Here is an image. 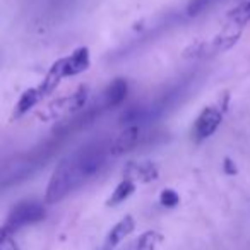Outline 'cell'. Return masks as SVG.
<instances>
[{"label": "cell", "mask_w": 250, "mask_h": 250, "mask_svg": "<svg viewBox=\"0 0 250 250\" xmlns=\"http://www.w3.org/2000/svg\"><path fill=\"white\" fill-rule=\"evenodd\" d=\"M110 149L104 144L81 147L70 156L63 158L59 167L53 170L50 182L46 185L45 202L55 204L65 199L70 192L83 187L86 182L96 177L106 165Z\"/></svg>", "instance_id": "1"}, {"label": "cell", "mask_w": 250, "mask_h": 250, "mask_svg": "<svg viewBox=\"0 0 250 250\" xmlns=\"http://www.w3.org/2000/svg\"><path fill=\"white\" fill-rule=\"evenodd\" d=\"M45 216H46V211L42 202L22 201L11 209L7 219L4 221V225L0 226V235L14 236L19 229H22L24 226L40 223L42 219H45Z\"/></svg>", "instance_id": "2"}, {"label": "cell", "mask_w": 250, "mask_h": 250, "mask_svg": "<svg viewBox=\"0 0 250 250\" xmlns=\"http://www.w3.org/2000/svg\"><path fill=\"white\" fill-rule=\"evenodd\" d=\"M87 98H89V87L81 86L72 94H67V96L59 98V100L46 104L45 110L40 113V118L46 122H55L62 117H67V115H76L86 108Z\"/></svg>", "instance_id": "3"}, {"label": "cell", "mask_w": 250, "mask_h": 250, "mask_svg": "<svg viewBox=\"0 0 250 250\" xmlns=\"http://www.w3.org/2000/svg\"><path fill=\"white\" fill-rule=\"evenodd\" d=\"M223 108L219 106H206L197 115L194 125H192V141L202 143L209 139L212 134L218 130V127L223 122Z\"/></svg>", "instance_id": "4"}, {"label": "cell", "mask_w": 250, "mask_h": 250, "mask_svg": "<svg viewBox=\"0 0 250 250\" xmlns=\"http://www.w3.org/2000/svg\"><path fill=\"white\" fill-rule=\"evenodd\" d=\"M127 94H129V83L125 79H122V77H117L101 93L100 100L96 101V108L100 111H104V110H110V108L120 106L125 101V98H127Z\"/></svg>", "instance_id": "5"}, {"label": "cell", "mask_w": 250, "mask_h": 250, "mask_svg": "<svg viewBox=\"0 0 250 250\" xmlns=\"http://www.w3.org/2000/svg\"><path fill=\"white\" fill-rule=\"evenodd\" d=\"M59 62H60V67H62L63 76L65 77L79 76V74L86 72L91 65L89 48H87V46H79V48L74 50L69 57L59 59Z\"/></svg>", "instance_id": "6"}, {"label": "cell", "mask_w": 250, "mask_h": 250, "mask_svg": "<svg viewBox=\"0 0 250 250\" xmlns=\"http://www.w3.org/2000/svg\"><path fill=\"white\" fill-rule=\"evenodd\" d=\"M143 139V130H141V125H130V127H125V130H122L117 136V139L108 146L110 149V156H120L132 151L137 144Z\"/></svg>", "instance_id": "7"}, {"label": "cell", "mask_w": 250, "mask_h": 250, "mask_svg": "<svg viewBox=\"0 0 250 250\" xmlns=\"http://www.w3.org/2000/svg\"><path fill=\"white\" fill-rule=\"evenodd\" d=\"M160 170H158L156 163L153 161H129L124 168V178H129L132 182H153L158 178Z\"/></svg>", "instance_id": "8"}, {"label": "cell", "mask_w": 250, "mask_h": 250, "mask_svg": "<svg viewBox=\"0 0 250 250\" xmlns=\"http://www.w3.org/2000/svg\"><path fill=\"white\" fill-rule=\"evenodd\" d=\"M136 229V219L132 218L130 214L124 216L113 228L108 231L106 238H104V250H113L124 242L130 233Z\"/></svg>", "instance_id": "9"}, {"label": "cell", "mask_w": 250, "mask_h": 250, "mask_svg": "<svg viewBox=\"0 0 250 250\" xmlns=\"http://www.w3.org/2000/svg\"><path fill=\"white\" fill-rule=\"evenodd\" d=\"M40 101H43V96L40 94L38 87H29V89H26L24 93L19 96L18 103H16L14 111H12V118L24 117V115L28 113L31 108H35Z\"/></svg>", "instance_id": "10"}, {"label": "cell", "mask_w": 250, "mask_h": 250, "mask_svg": "<svg viewBox=\"0 0 250 250\" xmlns=\"http://www.w3.org/2000/svg\"><path fill=\"white\" fill-rule=\"evenodd\" d=\"M161 242H163V235L151 229V231H144L122 250H156Z\"/></svg>", "instance_id": "11"}, {"label": "cell", "mask_w": 250, "mask_h": 250, "mask_svg": "<svg viewBox=\"0 0 250 250\" xmlns=\"http://www.w3.org/2000/svg\"><path fill=\"white\" fill-rule=\"evenodd\" d=\"M134 192H136V182L129 180V178H124V180L115 187V190L111 192L110 197H108L106 206L115 208V206H118V204H122V202L127 201Z\"/></svg>", "instance_id": "12"}, {"label": "cell", "mask_w": 250, "mask_h": 250, "mask_svg": "<svg viewBox=\"0 0 250 250\" xmlns=\"http://www.w3.org/2000/svg\"><path fill=\"white\" fill-rule=\"evenodd\" d=\"M229 19H231L238 28H243L247 22H250V0L240 4L236 9H233V11L229 12Z\"/></svg>", "instance_id": "13"}, {"label": "cell", "mask_w": 250, "mask_h": 250, "mask_svg": "<svg viewBox=\"0 0 250 250\" xmlns=\"http://www.w3.org/2000/svg\"><path fill=\"white\" fill-rule=\"evenodd\" d=\"M160 204L168 209L177 208V206L180 204V195H178L173 188H165L160 194Z\"/></svg>", "instance_id": "14"}, {"label": "cell", "mask_w": 250, "mask_h": 250, "mask_svg": "<svg viewBox=\"0 0 250 250\" xmlns=\"http://www.w3.org/2000/svg\"><path fill=\"white\" fill-rule=\"evenodd\" d=\"M0 250H19L14 236H4L0 235Z\"/></svg>", "instance_id": "15"}, {"label": "cell", "mask_w": 250, "mask_h": 250, "mask_svg": "<svg viewBox=\"0 0 250 250\" xmlns=\"http://www.w3.org/2000/svg\"><path fill=\"white\" fill-rule=\"evenodd\" d=\"M223 170L226 175H235L236 173V165L233 163L231 158H225V163H223Z\"/></svg>", "instance_id": "16"}]
</instances>
